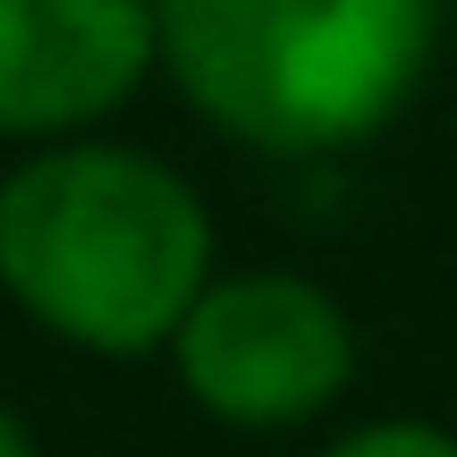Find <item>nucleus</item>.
Wrapping results in <instances>:
<instances>
[{
	"label": "nucleus",
	"instance_id": "nucleus-1",
	"mask_svg": "<svg viewBox=\"0 0 457 457\" xmlns=\"http://www.w3.org/2000/svg\"><path fill=\"white\" fill-rule=\"evenodd\" d=\"M0 288L68 347H170L212 288V220L170 162L51 145L0 179Z\"/></svg>",
	"mask_w": 457,
	"mask_h": 457
},
{
	"label": "nucleus",
	"instance_id": "nucleus-6",
	"mask_svg": "<svg viewBox=\"0 0 457 457\" xmlns=\"http://www.w3.org/2000/svg\"><path fill=\"white\" fill-rule=\"evenodd\" d=\"M0 457H43V449H34V441H26V424H17V415H9V407H0Z\"/></svg>",
	"mask_w": 457,
	"mask_h": 457
},
{
	"label": "nucleus",
	"instance_id": "nucleus-4",
	"mask_svg": "<svg viewBox=\"0 0 457 457\" xmlns=\"http://www.w3.org/2000/svg\"><path fill=\"white\" fill-rule=\"evenodd\" d=\"M162 60L153 0H0V136H77Z\"/></svg>",
	"mask_w": 457,
	"mask_h": 457
},
{
	"label": "nucleus",
	"instance_id": "nucleus-5",
	"mask_svg": "<svg viewBox=\"0 0 457 457\" xmlns=\"http://www.w3.org/2000/svg\"><path fill=\"white\" fill-rule=\"evenodd\" d=\"M322 457H457V432L390 415V424H364V432H347V441H330Z\"/></svg>",
	"mask_w": 457,
	"mask_h": 457
},
{
	"label": "nucleus",
	"instance_id": "nucleus-2",
	"mask_svg": "<svg viewBox=\"0 0 457 457\" xmlns=\"http://www.w3.org/2000/svg\"><path fill=\"white\" fill-rule=\"evenodd\" d=\"M441 0H153V34L212 128L262 153L373 136L432 60Z\"/></svg>",
	"mask_w": 457,
	"mask_h": 457
},
{
	"label": "nucleus",
	"instance_id": "nucleus-3",
	"mask_svg": "<svg viewBox=\"0 0 457 457\" xmlns=\"http://www.w3.org/2000/svg\"><path fill=\"white\" fill-rule=\"evenodd\" d=\"M170 356H179V381L204 415H220L237 432H279L322 415L347 390L356 330H347L339 296H322L313 279L245 271V279H212L195 296Z\"/></svg>",
	"mask_w": 457,
	"mask_h": 457
}]
</instances>
